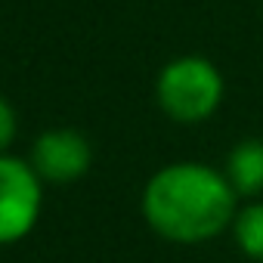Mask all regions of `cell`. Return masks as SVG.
<instances>
[{"mask_svg": "<svg viewBox=\"0 0 263 263\" xmlns=\"http://www.w3.org/2000/svg\"><path fill=\"white\" fill-rule=\"evenodd\" d=\"M238 211L229 177L211 164L177 161L155 171L143 189V217L167 241L198 245L226 232Z\"/></svg>", "mask_w": 263, "mask_h": 263, "instance_id": "cell-1", "label": "cell"}, {"mask_svg": "<svg viewBox=\"0 0 263 263\" xmlns=\"http://www.w3.org/2000/svg\"><path fill=\"white\" fill-rule=\"evenodd\" d=\"M226 84L220 68L208 56H177L171 59L155 81V99L161 111L180 124L208 121L223 102Z\"/></svg>", "mask_w": 263, "mask_h": 263, "instance_id": "cell-2", "label": "cell"}, {"mask_svg": "<svg viewBox=\"0 0 263 263\" xmlns=\"http://www.w3.org/2000/svg\"><path fill=\"white\" fill-rule=\"evenodd\" d=\"M41 177L37 171L13 155H0V245L25 238L41 217Z\"/></svg>", "mask_w": 263, "mask_h": 263, "instance_id": "cell-3", "label": "cell"}, {"mask_svg": "<svg viewBox=\"0 0 263 263\" xmlns=\"http://www.w3.org/2000/svg\"><path fill=\"white\" fill-rule=\"evenodd\" d=\"M90 164H93V149L87 137L71 127L47 130L34 140L31 167L47 183H74L90 171Z\"/></svg>", "mask_w": 263, "mask_h": 263, "instance_id": "cell-4", "label": "cell"}, {"mask_svg": "<svg viewBox=\"0 0 263 263\" xmlns=\"http://www.w3.org/2000/svg\"><path fill=\"white\" fill-rule=\"evenodd\" d=\"M238 195H260L263 192V140L248 137L232 146L223 171Z\"/></svg>", "mask_w": 263, "mask_h": 263, "instance_id": "cell-5", "label": "cell"}, {"mask_svg": "<svg viewBox=\"0 0 263 263\" xmlns=\"http://www.w3.org/2000/svg\"><path fill=\"white\" fill-rule=\"evenodd\" d=\"M232 238L238 251L257 263H263V201H248L235 211L232 220Z\"/></svg>", "mask_w": 263, "mask_h": 263, "instance_id": "cell-6", "label": "cell"}, {"mask_svg": "<svg viewBox=\"0 0 263 263\" xmlns=\"http://www.w3.org/2000/svg\"><path fill=\"white\" fill-rule=\"evenodd\" d=\"M16 140V111L13 105L0 96V155H4Z\"/></svg>", "mask_w": 263, "mask_h": 263, "instance_id": "cell-7", "label": "cell"}]
</instances>
